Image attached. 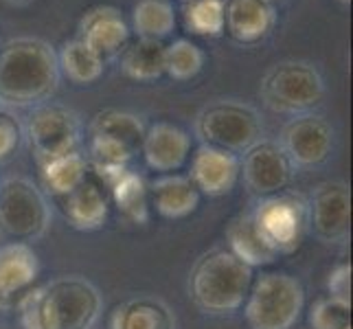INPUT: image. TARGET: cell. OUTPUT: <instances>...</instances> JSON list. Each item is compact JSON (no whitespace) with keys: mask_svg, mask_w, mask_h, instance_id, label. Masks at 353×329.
<instances>
[{"mask_svg":"<svg viewBox=\"0 0 353 329\" xmlns=\"http://www.w3.org/2000/svg\"><path fill=\"white\" fill-rule=\"evenodd\" d=\"M55 48L40 38H16L0 46V101L18 108L40 106L57 90Z\"/></svg>","mask_w":353,"mask_h":329,"instance_id":"obj_1","label":"cell"},{"mask_svg":"<svg viewBox=\"0 0 353 329\" xmlns=\"http://www.w3.org/2000/svg\"><path fill=\"white\" fill-rule=\"evenodd\" d=\"M24 329H88L99 316V292L86 279L66 277L31 288L18 303Z\"/></svg>","mask_w":353,"mask_h":329,"instance_id":"obj_2","label":"cell"},{"mask_svg":"<svg viewBox=\"0 0 353 329\" xmlns=\"http://www.w3.org/2000/svg\"><path fill=\"white\" fill-rule=\"evenodd\" d=\"M252 268L230 250H213L198 261L191 272V299L211 314H233L248 297Z\"/></svg>","mask_w":353,"mask_h":329,"instance_id":"obj_3","label":"cell"},{"mask_svg":"<svg viewBox=\"0 0 353 329\" xmlns=\"http://www.w3.org/2000/svg\"><path fill=\"white\" fill-rule=\"evenodd\" d=\"M305 308V290L288 272H263L252 279L243 301V316L250 329H292Z\"/></svg>","mask_w":353,"mask_h":329,"instance_id":"obj_4","label":"cell"},{"mask_svg":"<svg viewBox=\"0 0 353 329\" xmlns=\"http://www.w3.org/2000/svg\"><path fill=\"white\" fill-rule=\"evenodd\" d=\"M325 94L321 72L305 62H283L265 72L261 81L263 101L276 112L299 114L319 106Z\"/></svg>","mask_w":353,"mask_h":329,"instance_id":"obj_5","label":"cell"},{"mask_svg":"<svg viewBox=\"0 0 353 329\" xmlns=\"http://www.w3.org/2000/svg\"><path fill=\"white\" fill-rule=\"evenodd\" d=\"M198 134L204 145L233 154L248 152L261 137V119L246 103L217 101L198 117Z\"/></svg>","mask_w":353,"mask_h":329,"instance_id":"obj_6","label":"cell"},{"mask_svg":"<svg viewBox=\"0 0 353 329\" xmlns=\"http://www.w3.org/2000/svg\"><path fill=\"white\" fill-rule=\"evenodd\" d=\"M252 222L259 235L276 255L294 252L307 228V204L294 193H274L254 206Z\"/></svg>","mask_w":353,"mask_h":329,"instance_id":"obj_7","label":"cell"},{"mask_svg":"<svg viewBox=\"0 0 353 329\" xmlns=\"http://www.w3.org/2000/svg\"><path fill=\"white\" fill-rule=\"evenodd\" d=\"M48 224V204L42 191L27 178L0 185V230L16 241L38 237Z\"/></svg>","mask_w":353,"mask_h":329,"instance_id":"obj_8","label":"cell"},{"mask_svg":"<svg viewBox=\"0 0 353 329\" xmlns=\"http://www.w3.org/2000/svg\"><path fill=\"white\" fill-rule=\"evenodd\" d=\"M29 143L35 161L42 163L48 158L77 152L81 141V123L72 110L57 103H40L29 117Z\"/></svg>","mask_w":353,"mask_h":329,"instance_id":"obj_9","label":"cell"},{"mask_svg":"<svg viewBox=\"0 0 353 329\" xmlns=\"http://www.w3.org/2000/svg\"><path fill=\"white\" fill-rule=\"evenodd\" d=\"M241 174L248 189L259 198L281 193L292 178V163L276 143H254L243 152Z\"/></svg>","mask_w":353,"mask_h":329,"instance_id":"obj_10","label":"cell"},{"mask_svg":"<svg viewBox=\"0 0 353 329\" xmlns=\"http://www.w3.org/2000/svg\"><path fill=\"white\" fill-rule=\"evenodd\" d=\"M241 174V161L237 154L226 152L213 145H202L191 156L189 180L200 193L209 198H220L233 191Z\"/></svg>","mask_w":353,"mask_h":329,"instance_id":"obj_11","label":"cell"},{"mask_svg":"<svg viewBox=\"0 0 353 329\" xmlns=\"http://www.w3.org/2000/svg\"><path fill=\"white\" fill-rule=\"evenodd\" d=\"M334 130L325 119L314 114L296 117L283 132V152L290 163L312 167L332 154Z\"/></svg>","mask_w":353,"mask_h":329,"instance_id":"obj_12","label":"cell"},{"mask_svg":"<svg viewBox=\"0 0 353 329\" xmlns=\"http://www.w3.org/2000/svg\"><path fill=\"white\" fill-rule=\"evenodd\" d=\"M40 275V259L24 241L0 246V308H16Z\"/></svg>","mask_w":353,"mask_h":329,"instance_id":"obj_13","label":"cell"},{"mask_svg":"<svg viewBox=\"0 0 353 329\" xmlns=\"http://www.w3.org/2000/svg\"><path fill=\"white\" fill-rule=\"evenodd\" d=\"M312 226L325 241H340L351 226V193L343 182H323L312 198Z\"/></svg>","mask_w":353,"mask_h":329,"instance_id":"obj_14","label":"cell"},{"mask_svg":"<svg viewBox=\"0 0 353 329\" xmlns=\"http://www.w3.org/2000/svg\"><path fill=\"white\" fill-rule=\"evenodd\" d=\"M141 154L145 165L154 172L174 174L189 161L191 137L174 123H154L150 130H145Z\"/></svg>","mask_w":353,"mask_h":329,"instance_id":"obj_15","label":"cell"},{"mask_svg":"<svg viewBox=\"0 0 353 329\" xmlns=\"http://www.w3.org/2000/svg\"><path fill=\"white\" fill-rule=\"evenodd\" d=\"M79 40L99 57H114L130 40V27L114 7H94L79 24Z\"/></svg>","mask_w":353,"mask_h":329,"instance_id":"obj_16","label":"cell"},{"mask_svg":"<svg viewBox=\"0 0 353 329\" xmlns=\"http://www.w3.org/2000/svg\"><path fill=\"white\" fill-rule=\"evenodd\" d=\"M57 204L66 222L77 230L101 228L108 219V211H110V202H108L103 189L88 178L66 196L57 198Z\"/></svg>","mask_w":353,"mask_h":329,"instance_id":"obj_17","label":"cell"},{"mask_svg":"<svg viewBox=\"0 0 353 329\" xmlns=\"http://www.w3.org/2000/svg\"><path fill=\"white\" fill-rule=\"evenodd\" d=\"M274 24V11L263 0H226L224 29L230 38L250 44L259 42L270 33Z\"/></svg>","mask_w":353,"mask_h":329,"instance_id":"obj_18","label":"cell"},{"mask_svg":"<svg viewBox=\"0 0 353 329\" xmlns=\"http://www.w3.org/2000/svg\"><path fill=\"white\" fill-rule=\"evenodd\" d=\"M148 189H150L152 206H156L158 215H163L167 219L187 217L200 204V191L189 180V176L163 174L152 185H148Z\"/></svg>","mask_w":353,"mask_h":329,"instance_id":"obj_19","label":"cell"},{"mask_svg":"<svg viewBox=\"0 0 353 329\" xmlns=\"http://www.w3.org/2000/svg\"><path fill=\"white\" fill-rule=\"evenodd\" d=\"M110 191L112 202L132 224H145L150 219V189L143 176H139L132 169H123L112 180L105 182Z\"/></svg>","mask_w":353,"mask_h":329,"instance_id":"obj_20","label":"cell"},{"mask_svg":"<svg viewBox=\"0 0 353 329\" xmlns=\"http://www.w3.org/2000/svg\"><path fill=\"white\" fill-rule=\"evenodd\" d=\"M226 239H228V250L233 252L239 261L250 266L252 270L259 266H270L279 257L259 235L250 213H243L230 222L226 230Z\"/></svg>","mask_w":353,"mask_h":329,"instance_id":"obj_21","label":"cell"},{"mask_svg":"<svg viewBox=\"0 0 353 329\" xmlns=\"http://www.w3.org/2000/svg\"><path fill=\"white\" fill-rule=\"evenodd\" d=\"M38 167H40V178L44 182V187L53 193L55 200L66 196V193H70L75 187H79L88 174L86 156L79 154V150L48 158V161L38 163Z\"/></svg>","mask_w":353,"mask_h":329,"instance_id":"obj_22","label":"cell"},{"mask_svg":"<svg viewBox=\"0 0 353 329\" xmlns=\"http://www.w3.org/2000/svg\"><path fill=\"white\" fill-rule=\"evenodd\" d=\"M121 70L137 81L158 79L165 75V44L145 38L125 44V48L121 51Z\"/></svg>","mask_w":353,"mask_h":329,"instance_id":"obj_23","label":"cell"},{"mask_svg":"<svg viewBox=\"0 0 353 329\" xmlns=\"http://www.w3.org/2000/svg\"><path fill=\"white\" fill-rule=\"evenodd\" d=\"M174 319L161 301L137 299L119 306L110 316V329H172Z\"/></svg>","mask_w":353,"mask_h":329,"instance_id":"obj_24","label":"cell"},{"mask_svg":"<svg viewBox=\"0 0 353 329\" xmlns=\"http://www.w3.org/2000/svg\"><path fill=\"white\" fill-rule=\"evenodd\" d=\"M59 72L72 81V83H92L103 75L105 59L97 55L92 48H88L79 38L64 42L62 51L57 53Z\"/></svg>","mask_w":353,"mask_h":329,"instance_id":"obj_25","label":"cell"},{"mask_svg":"<svg viewBox=\"0 0 353 329\" xmlns=\"http://www.w3.org/2000/svg\"><path fill=\"white\" fill-rule=\"evenodd\" d=\"M132 27L139 38L161 42L176 29V9L169 0H139L132 11Z\"/></svg>","mask_w":353,"mask_h":329,"instance_id":"obj_26","label":"cell"},{"mask_svg":"<svg viewBox=\"0 0 353 329\" xmlns=\"http://www.w3.org/2000/svg\"><path fill=\"white\" fill-rule=\"evenodd\" d=\"M90 134L114 139L139 154L145 137V126L137 114L121 112V110H105V112L94 117V121L90 123Z\"/></svg>","mask_w":353,"mask_h":329,"instance_id":"obj_27","label":"cell"},{"mask_svg":"<svg viewBox=\"0 0 353 329\" xmlns=\"http://www.w3.org/2000/svg\"><path fill=\"white\" fill-rule=\"evenodd\" d=\"M226 0H189L185 5V27L206 38H217L224 33Z\"/></svg>","mask_w":353,"mask_h":329,"instance_id":"obj_28","label":"cell"},{"mask_svg":"<svg viewBox=\"0 0 353 329\" xmlns=\"http://www.w3.org/2000/svg\"><path fill=\"white\" fill-rule=\"evenodd\" d=\"M204 66V53L191 40L180 38L165 46V72L178 81L196 77Z\"/></svg>","mask_w":353,"mask_h":329,"instance_id":"obj_29","label":"cell"},{"mask_svg":"<svg viewBox=\"0 0 353 329\" xmlns=\"http://www.w3.org/2000/svg\"><path fill=\"white\" fill-rule=\"evenodd\" d=\"M310 323L314 329H345L351 325V303L334 297L319 299L310 312Z\"/></svg>","mask_w":353,"mask_h":329,"instance_id":"obj_30","label":"cell"},{"mask_svg":"<svg viewBox=\"0 0 353 329\" xmlns=\"http://www.w3.org/2000/svg\"><path fill=\"white\" fill-rule=\"evenodd\" d=\"M22 139V128L9 112H0V165L16 154Z\"/></svg>","mask_w":353,"mask_h":329,"instance_id":"obj_31","label":"cell"},{"mask_svg":"<svg viewBox=\"0 0 353 329\" xmlns=\"http://www.w3.org/2000/svg\"><path fill=\"white\" fill-rule=\"evenodd\" d=\"M327 290L330 297L351 303V263H338L327 277Z\"/></svg>","mask_w":353,"mask_h":329,"instance_id":"obj_32","label":"cell"},{"mask_svg":"<svg viewBox=\"0 0 353 329\" xmlns=\"http://www.w3.org/2000/svg\"><path fill=\"white\" fill-rule=\"evenodd\" d=\"M263 3H268V5H272V3H276V0H263Z\"/></svg>","mask_w":353,"mask_h":329,"instance_id":"obj_33","label":"cell"},{"mask_svg":"<svg viewBox=\"0 0 353 329\" xmlns=\"http://www.w3.org/2000/svg\"><path fill=\"white\" fill-rule=\"evenodd\" d=\"M340 3H349V0H340Z\"/></svg>","mask_w":353,"mask_h":329,"instance_id":"obj_34","label":"cell"},{"mask_svg":"<svg viewBox=\"0 0 353 329\" xmlns=\"http://www.w3.org/2000/svg\"><path fill=\"white\" fill-rule=\"evenodd\" d=\"M345 329H351V325H347V327H345Z\"/></svg>","mask_w":353,"mask_h":329,"instance_id":"obj_35","label":"cell"}]
</instances>
